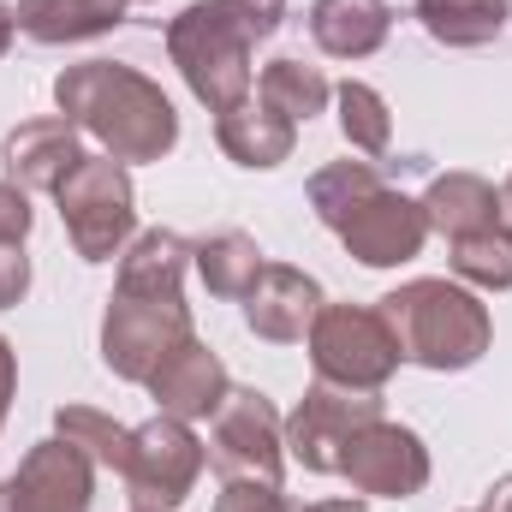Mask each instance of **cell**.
<instances>
[{
	"label": "cell",
	"instance_id": "obj_13",
	"mask_svg": "<svg viewBox=\"0 0 512 512\" xmlns=\"http://www.w3.org/2000/svg\"><path fill=\"white\" fill-rule=\"evenodd\" d=\"M322 286L304 274V268H286V262H262L256 286L245 292V322H251L256 340H274V346H292L310 334L316 310H322Z\"/></svg>",
	"mask_w": 512,
	"mask_h": 512
},
{
	"label": "cell",
	"instance_id": "obj_11",
	"mask_svg": "<svg viewBox=\"0 0 512 512\" xmlns=\"http://www.w3.org/2000/svg\"><path fill=\"white\" fill-rule=\"evenodd\" d=\"M90 501H96V459L66 435L36 441L0 483V512H90Z\"/></svg>",
	"mask_w": 512,
	"mask_h": 512
},
{
	"label": "cell",
	"instance_id": "obj_7",
	"mask_svg": "<svg viewBox=\"0 0 512 512\" xmlns=\"http://www.w3.org/2000/svg\"><path fill=\"white\" fill-rule=\"evenodd\" d=\"M203 465H209V447L191 435V423L161 411V417L131 429V453H126L120 483L131 489V507L137 512H179L185 495L197 489Z\"/></svg>",
	"mask_w": 512,
	"mask_h": 512
},
{
	"label": "cell",
	"instance_id": "obj_34",
	"mask_svg": "<svg viewBox=\"0 0 512 512\" xmlns=\"http://www.w3.org/2000/svg\"><path fill=\"white\" fill-rule=\"evenodd\" d=\"M501 215H512V179H507V191H501Z\"/></svg>",
	"mask_w": 512,
	"mask_h": 512
},
{
	"label": "cell",
	"instance_id": "obj_32",
	"mask_svg": "<svg viewBox=\"0 0 512 512\" xmlns=\"http://www.w3.org/2000/svg\"><path fill=\"white\" fill-rule=\"evenodd\" d=\"M12 36H18V12H12V6L0 0V54L12 48Z\"/></svg>",
	"mask_w": 512,
	"mask_h": 512
},
{
	"label": "cell",
	"instance_id": "obj_23",
	"mask_svg": "<svg viewBox=\"0 0 512 512\" xmlns=\"http://www.w3.org/2000/svg\"><path fill=\"white\" fill-rule=\"evenodd\" d=\"M453 274L465 286L507 292L512 286V227H483V233L453 239Z\"/></svg>",
	"mask_w": 512,
	"mask_h": 512
},
{
	"label": "cell",
	"instance_id": "obj_29",
	"mask_svg": "<svg viewBox=\"0 0 512 512\" xmlns=\"http://www.w3.org/2000/svg\"><path fill=\"white\" fill-rule=\"evenodd\" d=\"M30 292V256L24 245H0V310H12Z\"/></svg>",
	"mask_w": 512,
	"mask_h": 512
},
{
	"label": "cell",
	"instance_id": "obj_25",
	"mask_svg": "<svg viewBox=\"0 0 512 512\" xmlns=\"http://www.w3.org/2000/svg\"><path fill=\"white\" fill-rule=\"evenodd\" d=\"M370 185H382V173H376V161H328L322 173H310V209H316V221L328 227L346 203H358Z\"/></svg>",
	"mask_w": 512,
	"mask_h": 512
},
{
	"label": "cell",
	"instance_id": "obj_30",
	"mask_svg": "<svg viewBox=\"0 0 512 512\" xmlns=\"http://www.w3.org/2000/svg\"><path fill=\"white\" fill-rule=\"evenodd\" d=\"M12 387H18V358H12V346L0 340V423H6V411H12Z\"/></svg>",
	"mask_w": 512,
	"mask_h": 512
},
{
	"label": "cell",
	"instance_id": "obj_18",
	"mask_svg": "<svg viewBox=\"0 0 512 512\" xmlns=\"http://www.w3.org/2000/svg\"><path fill=\"white\" fill-rule=\"evenodd\" d=\"M215 137H221V149H227V161H239V167H280L286 155H292V143H298V126L286 120V114H274V108H262V102H239V108H227L221 120H215Z\"/></svg>",
	"mask_w": 512,
	"mask_h": 512
},
{
	"label": "cell",
	"instance_id": "obj_26",
	"mask_svg": "<svg viewBox=\"0 0 512 512\" xmlns=\"http://www.w3.org/2000/svg\"><path fill=\"white\" fill-rule=\"evenodd\" d=\"M215 512H292V507H286L280 483H256V477H239V483H227V489H221Z\"/></svg>",
	"mask_w": 512,
	"mask_h": 512
},
{
	"label": "cell",
	"instance_id": "obj_9",
	"mask_svg": "<svg viewBox=\"0 0 512 512\" xmlns=\"http://www.w3.org/2000/svg\"><path fill=\"white\" fill-rule=\"evenodd\" d=\"M328 233H340V245L358 256L364 268H399L423 251L429 239V215L423 203H411L405 191H387V185H370L358 203H346Z\"/></svg>",
	"mask_w": 512,
	"mask_h": 512
},
{
	"label": "cell",
	"instance_id": "obj_10",
	"mask_svg": "<svg viewBox=\"0 0 512 512\" xmlns=\"http://www.w3.org/2000/svg\"><path fill=\"white\" fill-rule=\"evenodd\" d=\"M376 417H382V393L316 382L298 399V411L286 417V459H298L304 471H340L346 441Z\"/></svg>",
	"mask_w": 512,
	"mask_h": 512
},
{
	"label": "cell",
	"instance_id": "obj_27",
	"mask_svg": "<svg viewBox=\"0 0 512 512\" xmlns=\"http://www.w3.org/2000/svg\"><path fill=\"white\" fill-rule=\"evenodd\" d=\"M251 42H262V36H274L280 30V18H286V0H215Z\"/></svg>",
	"mask_w": 512,
	"mask_h": 512
},
{
	"label": "cell",
	"instance_id": "obj_12",
	"mask_svg": "<svg viewBox=\"0 0 512 512\" xmlns=\"http://www.w3.org/2000/svg\"><path fill=\"white\" fill-rule=\"evenodd\" d=\"M340 477L358 489V495H382V501H411L423 483H429V447L417 441V429L405 423H364L346 453H340Z\"/></svg>",
	"mask_w": 512,
	"mask_h": 512
},
{
	"label": "cell",
	"instance_id": "obj_17",
	"mask_svg": "<svg viewBox=\"0 0 512 512\" xmlns=\"http://www.w3.org/2000/svg\"><path fill=\"white\" fill-rule=\"evenodd\" d=\"M18 30L42 48H60V42H90V36H108L120 18H126V0H18Z\"/></svg>",
	"mask_w": 512,
	"mask_h": 512
},
{
	"label": "cell",
	"instance_id": "obj_5",
	"mask_svg": "<svg viewBox=\"0 0 512 512\" xmlns=\"http://www.w3.org/2000/svg\"><path fill=\"white\" fill-rule=\"evenodd\" d=\"M54 203H60V221H66V233H72V251L84 256V262H114V256H126L131 227H137V191H131L126 161H114V155H84V161L60 179Z\"/></svg>",
	"mask_w": 512,
	"mask_h": 512
},
{
	"label": "cell",
	"instance_id": "obj_24",
	"mask_svg": "<svg viewBox=\"0 0 512 512\" xmlns=\"http://www.w3.org/2000/svg\"><path fill=\"white\" fill-rule=\"evenodd\" d=\"M334 102H340V131H346V143H352L358 155H387V143H393V120H387L382 96H376L370 84H340Z\"/></svg>",
	"mask_w": 512,
	"mask_h": 512
},
{
	"label": "cell",
	"instance_id": "obj_21",
	"mask_svg": "<svg viewBox=\"0 0 512 512\" xmlns=\"http://www.w3.org/2000/svg\"><path fill=\"white\" fill-rule=\"evenodd\" d=\"M417 18L447 48H483L507 30V0H417Z\"/></svg>",
	"mask_w": 512,
	"mask_h": 512
},
{
	"label": "cell",
	"instance_id": "obj_1",
	"mask_svg": "<svg viewBox=\"0 0 512 512\" xmlns=\"http://www.w3.org/2000/svg\"><path fill=\"white\" fill-rule=\"evenodd\" d=\"M185 268H191V245L167 227H149L126 245L114 304L102 316V364L120 382H149L155 364L191 340Z\"/></svg>",
	"mask_w": 512,
	"mask_h": 512
},
{
	"label": "cell",
	"instance_id": "obj_15",
	"mask_svg": "<svg viewBox=\"0 0 512 512\" xmlns=\"http://www.w3.org/2000/svg\"><path fill=\"white\" fill-rule=\"evenodd\" d=\"M0 161H6L12 185H24V191H60V179L84 161V143H78V126L66 114L60 120H24L18 131H6Z\"/></svg>",
	"mask_w": 512,
	"mask_h": 512
},
{
	"label": "cell",
	"instance_id": "obj_4",
	"mask_svg": "<svg viewBox=\"0 0 512 512\" xmlns=\"http://www.w3.org/2000/svg\"><path fill=\"white\" fill-rule=\"evenodd\" d=\"M251 36L215 6V0H197L185 6L173 24H167V54L173 66L185 72L191 96L209 108V114H227L239 102H251Z\"/></svg>",
	"mask_w": 512,
	"mask_h": 512
},
{
	"label": "cell",
	"instance_id": "obj_3",
	"mask_svg": "<svg viewBox=\"0 0 512 512\" xmlns=\"http://www.w3.org/2000/svg\"><path fill=\"white\" fill-rule=\"evenodd\" d=\"M376 310L399 340V358L423 370H471L495 340L489 304L459 280H405Z\"/></svg>",
	"mask_w": 512,
	"mask_h": 512
},
{
	"label": "cell",
	"instance_id": "obj_28",
	"mask_svg": "<svg viewBox=\"0 0 512 512\" xmlns=\"http://www.w3.org/2000/svg\"><path fill=\"white\" fill-rule=\"evenodd\" d=\"M30 191L24 185H12V179H0V245H24V233H30Z\"/></svg>",
	"mask_w": 512,
	"mask_h": 512
},
{
	"label": "cell",
	"instance_id": "obj_16",
	"mask_svg": "<svg viewBox=\"0 0 512 512\" xmlns=\"http://www.w3.org/2000/svg\"><path fill=\"white\" fill-rule=\"evenodd\" d=\"M387 30H393V6L387 0H316L310 6V36L334 60L376 54L387 42Z\"/></svg>",
	"mask_w": 512,
	"mask_h": 512
},
{
	"label": "cell",
	"instance_id": "obj_6",
	"mask_svg": "<svg viewBox=\"0 0 512 512\" xmlns=\"http://www.w3.org/2000/svg\"><path fill=\"white\" fill-rule=\"evenodd\" d=\"M310 364H316V382L382 393L393 382V370H399V340L382 322V310L322 304L316 322H310Z\"/></svg>",
	"mask_w": 512,
	"mask_h": 512
},
{
	"label": "cell",
	"instance_id": "obj_14",
	"mask_svg": "<svg viewBox=\"0 0 512 512\" xmlns=\"http://www.w3.org/2000/svg\"><path fill=\"white\" fill-rule=\"evenodd\" d=\"M149 393H155V405L167 411V417H179V423H197V417H215L221 411V399H227V364L191 334L185 346H173L161 364H155V376H149Z\"/></svg>",
	"mask_w": 512,
	"mask_h": 512
},
{
	"label": "cell",
	"instance_id": "obj_20",
	"mask_svg": "<svg viewBox=\"0 0 512 512\" xmlns=\"http://www.w3.org/2000/svg\"><path fill=\"white\" fill-rule=\"evenodd\" d=\"M256 96H262V108H274V114H286V120L298 126V120H316V114L334 102V84H328L316 66H304V60L280 54V60H268V66H262Z\"/></svg>",
	"mask_w": 512,
	"mask_h": 512
},
{
	"label": "cell",
	"instance_id": "obj_8",
	"mask_svg": "<svg viewBox=\"0 0 512 512\" xmlns=\"http://www.w3.org/2000/svg\"><path fill=\"white\" fill-rule=\"evenodd\" d=\"M209 465L227 483H239V477L280 483V471H286V423L256 387H227V399H221V411L209 423Z\"/></svg>",
	"mask_w": 512,
	"mask_h": 512
},
{
	"label": "cell",
	"instance_id": "obj_33",
	"mask_svg": "<svg viewBox=\"0 0 512 512\" xmlns=\"http://www.w3.org/2000/svg\"><path fill=\"white\" fill-rule=\"evenodd\" d=\"M304 512H364V501H316V507H304Z\"/></svg>",
	"mask_w": 512,
	"mask_h": 512
},
{
	"label": "cell",
	"instance_id": "obj_35",
	"mask_svg": "<svg viewBox=\"0 0 512 512\" xmlns=\"http://www.w3.org/2000/svg\"><path fill=\"white\" fill-rule=\"evenodd\" d=\"M477 512H483V507H477Z\"/></svg>",
	"mask_w": 512,
	"mask_h": 512
},
{
	"label": "cell",
	"instance_id": "obj_2",
	"mask_svg": "<svg viewBox=\"0 0 512 512\" xmlns=\"http://www.w3.org/2000/svg\"><path fill=\"white\" fill-rule=\"evenodd\" d=\"M54 102L78 131H90L114 161H161L179 143V114L167 90L131 66L84 60L54 78Z\"/></svg>",
	"mask_w": 512,
	"mask_h": 512
},
{
	"label": "cell",
	"instance_id": "obj_19",
	"mask_svg": "<svg viewBox=\"0 0 512 512\" xmlns=\"http://www.w3.org/2000/svg\"><path fill=\"white\" fill-rule=\"evenodd\" d=\"M423 215H429V233L465 239V233L501 227V191L477 173H441L423 197Z\"/></svg>",
	"mask_w": 512,
	"mask_h": 512
},
{
	"label": "cell",
	"instance_id": "obj_31",
	"mask_svg": "<svg viewBox=\"0 0 512 512\" xmlns=\"http://www.w3.org/2000/svg\"><path fill=\"white\" fill-rule=\"evenodd\" d=\"M483 512H512V477H501V483L489 489V501H483Z\"/></svg>",
	"mask_w": 512,
	"mask_h": 512
},
{
	"label": "cell",
	"instance_id": "obj_22",
	"mask_svg": "<svg viewBox=\"0 0 512 512\" xmlns=\"http://www.w3.org/2000/svg\"><path fill=\"white\" fill-rule=\"evenodd\" d=\"M191 262H197V274H203V286L215 292V298H245L256 286V274H262V251H256L251 233H209L203 245H191Z\"/></svg>",
	"mask_w": 512,
	"mask_h": 512
}]
</instances>
